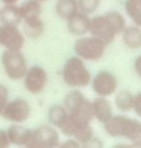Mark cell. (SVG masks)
Wrapping results in <instances>:
<instances>
[{"instance_id": "cell-1", "label": "cell", "mask_w": 141, "mask_h": 148, "mask_svg": "<svg viewBox=\"0 0 141 148\" xmlns=\"http://www.w3.org/2000/svg\"><path fill=\"white\" fill-rule=\"evenodd\" d=\"M91 77H93V74H91V71L87 69L86 62L81 57L72 56L64 62L62 81L66 83V86L81 89V88H86V86L91 84Z\"/></svg>"}, {"instance_id": "cell-2", "label": "cell", "mask_w": 141, "mask_h": 148, "mask_svg": "<svg viewBox=\"0 0 141 148\" xmlns=\"http://www.w3.org/2000/svg\"><path fill=\"white\" fill-rule=\"evenodd\" d=\"M108 44L96 39L93 36H81L77 37V40L74 42V54L77 57H81L82 61H99L103 59V56L106 54Z\"/></svg>"}, {"instance_id": "cell-3", "label": "cell", "mask_w": 141, "mask_h": 148, "mask_svg": "<svg viewBox=\"0 0 141 148\" xmlns=\"http://www.w3.org/2000/svg\"><path fill=\"white\" fill-rule=\"evenodd\" d=\"M2 67H3V73L7 74V77L12 79V81H20L29 69L27 59L22 54V51H12V49L3 51Z\"/></svg>"}, {"instance_id": "cell-4", "label": "cell", "mask_w": 141, "mask_h": 148, "mask_svg": "<svg viewBox=\"0 0 141 148\" xmlns=\"http://www.w3.org/2000/svg\"><path fill=\"white\" fill-rule=\"evenodd\" d=\"M89 86L93 88V92L96 96L111 98L119 88V79L111 71H99V73H96L91 77V84Z\"/></svg>"}, {"instance_id": "cell-5", "label": "cell", "mask_w": 141, "mask_h": 148, "mask_svg": "<svg viewBox=\"0 0 141 148\" xmlns=\"http://www.w3.org/2000/svg\"><path fill=\"white\" fill-rule=\"evenodd\" d=\"M30 113H32L30 103L24 98H15V99H9L0 116L9 123H22L24 125L30 118Z\"/></svg>"}, {"instance_id": "cell-6", "label": "cell", "mask_w": 141, "mask_h": 148, "mask_svg": "<svg viewBox=\"0 0 141 148\" xmlns=\"http://www.w3.org/2000/svg\"><path fill=\"white\" fill-rule=\"evenodd\" d=\"M22 79H24L25 91L30 92V94H40V92L46 89L47 83H49L47 71L42 67V66H37V64L30 66Z\"/></svg>"}, {"instance_id": "cell-7", "label": "cell", "mask_w": 141, "mask_h": 148, "mask_svg": "<svg viewBox=\"0 0 141 148\" xmlns=\"http://www.w3.org/2000/svg\"><path fill=\"white\" fill-rule=\"evenodd\" d=\"M25 44V36L22 30L15 25H2V36H0V46L3 49L12 51H22Z\"/></svg>"}, {"instance_id": "cell-8", "label": "cell", "mask_w": 141, "mask_h": 148, "mask_svg": "<svg viewBox=\"0 0 141 148\" xmlns=\"http://www.w3.org/2000/svg\"><path fill=\"white\" fill-rule=\"evenodd\" d=\"M87 34L96 37V39H99V40H103V42H106L108 46L116 39V34L113 32V29L108 24V20H106L104 15H96V17L91 18L89 32H87Z\"/></svg>"}, {"instance_id": "cell-9", "label": "cell", "mask_w": 141, "mask_h": 148, "mask_svg": "<svg viewBox=\"0 0 141 148\" xmlns=\"http://www.w3.org/2000/svg\"><path fill=\"white\" fill-rule=\"evenodd\" d=\"M129 125H131V118H128L126 114H113L103 126L108 136H111V138H124L128 130H129Z\"/></svg>"}, {"instance_id": "cell-10", "label": "cell", "mask_w": 141, "mask_h": 148, "mask_svg": "<svg viewBox=\"0 0 141 148\" xmlns=\"http://www.w3.org/2000/svg\"><path fill=\"white\" fill-rule=\"evenodd\" d=\"M67 24V32L74 37L86 36L89 32V24H91V15H87L84 12H77L71 18L66 20Z\"/></svg>"}, {"instance_id": "cell-11", "label": "cell", "mask_w": 141, "mask_h": 148, "mask_svg": "<svg viewBox=\"0 0 141 148\" xmlns=\"http://www.w3.org/2000/svg\"><path fill=\"white\" fill-rule=\"evenodd\" d=\"M93 106V118L96 121H99L101 125H104L106 121L109 120L114 114L113 111V104L109 103L108 98H101V96H96V99L91 101Z\"/></svg>"}, {"instance_id": "cell-12", "label": "cell", "mask_w": 141, "mask_h": 148, "mask_svg": "<svg viewBox=\"0 0 141 148\" xmlns=\"http://www.w3.org/2000/svg\"><path fill=\"white\" fill-rule=\"evenodd\" d=\"M5 131H7L10 145H15V147H25L30 135V128L22 126V123H12Z\"/></svg>"}, {"instance_id": "cell-13", "label": "cell", "mask_w": 141, "mask_h": 148, "mask_svg": "<svg viewBox=\"0 0 141 148\" xmlns=\"http://www.w3.org/2000/svg\"><path fill=\"white\" fill-rule=\"evenodd\" d=\"M20 25H22V34L27 39H39L46 32V24L40 17L25 18V20H22Z\"/></svg>"}, {"instance_id": "cell-14", "label": "cell", "mask_w": 141, "mask_h": 148, "mask_svg": "<svg viewBox=\"0 0 141 148\" xmlns=\"http://www.w3.org/2000/svg\"><path fill=\"white\" fill-rule=\"evenodd\" d=\"M34 130L39 135L44 148H57L59 147V143H61L59 131L52 125H44V126H39V128H34Z\"/></svg>"}, {"instance_id": "cell-15", "label": "cell", "mask_w": 141, "mask_h": 148, "mask_svg": "<svg viewBox=\"0 0 141 148\" xmlns=\"http://www.w3.org/2000/svg\"><path fill=\"white\" fill-rule=\"evenodd\" d=\"M121 40L128 49H141V27L140 25H126L121 32Z\"/></svg>"}, {"instance_id": "cell-16", "label": "cell", "mask_w": 141, "mask_h": 148, "mask_svg": "<svg viewBox=\"0 0 141 148\" xmlns=\"http://www.w3.org/2000/svg\"><path fill=\"white\" fill-rule=\"evenodd\" d=\"M0 24L2 25H15L19 27L22 24V15H20L19 5H3L0 9Z\"/></svg>"}, {"instance_id": "cell-17", "label": "cell", "mask_w": 141, "mask_h": 148, "mask_svg": "<svg viewBox=\"0 0 141 148\" xmlns=\"http://www.w3.org/2000/svg\"><path fill=\"white\" fill-rule=\"evenodd\" d=\"M69 114L74 118L77 123H93V106H91V101L86 98L79 103L76 108L69 111Z\"/></svg>"}, {"instance_id": "cell-18", "label": "cell", "mask_w": 141, "mask_h": 148, "mask_svg": "<svg viewBox=\"0 0 141 148\" xmlns=\"http://www.w3.org/2000/svg\"><path fill=\"white\" fill-rule=\"evenodd\" d=\"M114 96V106L121 113H129L133 111V101H134V94L129 89H119L113 94Z\"/></svg>"}, {"instance_id": "cell-19", "label": "cell", "mask_w": 141, "mask_h": 148, "mask_svg": "<svg viewBox=\"0 0 141 148\" xmlns=\"http://www.w3.org/2000/svg\"><path fill=\"white\" fill-rule=\"evenodd\" d=\"M77 12H79L77 0H56V14L61 20L66 22Z\"/></svg>"}, {"instance_id": "cell-20", "label": "cell", "mask_w": 141, "mask_h": 148, "mask_svg": "<svg viewBox=\"0 0 141 148\" xmlns=\"http://www.w3.org/2000/svg\"><path fill=\"white\" fill-rule=\"evenodd\" d=\"M17 5H19L22 20L40 17V15H42V3L37 2V0H22V2L17 3Z\"/></svg>"}, {"instance_id": "cell-21", "label": "cell", "mask_w": 141, "mask_h": 148, "mask_svg": "<svg viewBox=\"0 0 141 148\" xmlns=\"http://www.w3.org/2000/svg\"><path fill=\"white\" fill-rule=\"evenodd\" d=\"M69 116V111L62 106V104H54L50 106L49 111H47V120H49V125H52L54 128L59 130V126L67 120Z\"/></svg>"}, {"instance_id": "cell-22", "label": "cell", "mask_w": 141, "mask_h": 148, "mask_svg": "<svg viewBox=\"0 0 141 148\" xmlns=\"http://www.w3.org/2000/svg\"><path fill=\"white\" fill-rule=\"evenodd\" d=\"M124 14L134 25L141 27V0H124Z\"/></svg>"}, {"instance_id": "cell-23", "label": "cell", "mask_w": 141, "mask_h": 148, "mask_svg": "<svg viewBox=\"0 0 141 148\" xmlns=\"http://www.w3.org/2000/svg\"><path fill=\"white\" fill-rule=\"evenodd\" d=\"M104 17H106L108 24L111 25V29H113V32L116 34V36H119V34L123 32V29L128 25V24H126V17H124L123 14H119V12H116V10L106 12Z\"/></svg>"}, {"instance_id": "cell-24", "label": "cell", "mask_w": 141, "mask_h": 148, "mask_svg": "<svg viewBox=\"0 0 141 148\" xmlns=\"http://www.w3.org/2000/svg\"><path fill=\"white\" fill-rule=\"evenodd\" d=\"M86 99V96L81 92V89H77V88H71V91L66 92V96H64V101H62V106L66 108L67 111H71L72 108H76L79 103Z\"/></svg>"}, {"instance_id": "cell-25", "label": "cell", "mask_w": 141, "mask_h": 148, "mask_svg": "<svg viewBox=\"0 0 141 148\" xmlns=\"http://www.w3.org/2000/svg\"><path fill=\"white\" fill-rule=\"evenodd\" d=\"M124 138L131 143L133 147L141 148V121L138 120H131V125H129V130L126 133Z\"/></svg>"}, {"instance_id": "cell-26", "label": "cell", "mask_w": 141, "mask_h": 148, "mask_svg": "<svg viewBox=\"0 0 141 148\" xmlns=\"http://www.w3.org/2000/svg\"><path fill=\"white\" fill-rule=\"evenodd\" d=\"M79 125H84V123H77V121L69 114V116H67V120L59 126V131H61L62 135H66L67 138H72V136H74V133H76V130L79 128Z\"/></svg>"}, {"instance_id": "cell-27", "label": "cell", "mask_w": 141, "mask_h": 148, "mask_svg": "<svg viewBox=\"0 0 141 148\" xmlns=\"http://www.w3.org/2000/svg\"><path fill=\"white\" fill-rule=\"evenodd\" d=\"M91 136H94L93 126H91V123H84V125H79V128L76 130V133H74L72 138L77 140L79 143H82L86 140H89Z\"/></svg>"}, {"instance_id": "cell-28", "label": "cell", "mask_w": 141, "mask_h": 148, "mask_svg": "<svg viewBox=\"0 0 141 148\" xmlns=\"http://www.w3.org/2000/svg\"><path fill=\"white\" fill-rule=\"evenodd\" d=\"M77 5H79V12H84L87 15H93L94 12L99 9L101 0H77Z\"/></svg>"}, {"instance_id": "cell-29", "label": "cell", "mask_w": 141, "mask_h": 148, "mask_svg": "<svg viewBox=\"0 0 141 148\" xmlns=\"http://www.w3.org/2000/svg\"><path fill=\"white\" fill-rule=\"evenodd\" d=\"M9 99H10L9 88H7L5 84H0V114H2V111L5 108V104L9 103Z\"/></svg>"}, {"instance_id": "cell-30", "label": "cell", "mask_w": 141, "mask_h": 148, "mask_svg": "<svg viewBox=\"0 0 141 148\" xmlns=\"http://www.w3.org/2000/svg\"><path fill=\"white\" fill-rule=\"evenodd\" d=\"M81 148H104V143L103 140H99L97 136H91L89 140L81 143Z\"/></svg>"}, {"instance_id": "cell-31", "label": "cell", "mask_w": 141, "mask_h": 148, "mask_svg": "<svg viewBox=\"0 0 141 148\" xmlns=\"http://www.w3.org/2000/svg\"><path fill=\"white\" fill-rule=\"evenodd\" d=\"M133 111L136 113V116L141 118V91L134 94V101H133Z\"/></svg>"}, {"instance_id": "cell-32", "label": "cell", "mask_w": 141, "mask_h": 148, "mask_svg": "<svg viewBox=\"0 0 141 148\" xmlns=\"http://www.w3.org/2000/svg\"><path fill=\"white\" fill-rule=\"evenodd\" d=\"M57 148H81V143L74 138H69V140H66V141H61Z\"/></svg>"}, {"instance_id": "cell-33", "label": "cell", "mask_w": 141, "mask_h": 148, "mask_svg": "<svg viewBox=\"0 0 141 148\" xmlns=\"http://www.w3.org/2000/svg\"><path fill=\"white\" fill-rule=\"evenodd\" d=\"M9 147H10V141H9V136H7V131L0 130V148H9Z\"/></svg>"}, {"instance_id": "cell-34", "label": "cell", "mask_w": 141, "mask_h": 148, "mask_svg": "<svg viewBox=\"0 0 141 148\" xmlns=\"http://www.w3.org/2000/svg\"><path fill=\"white\" fill-rule=\"evenodd\" d=\"M134 73L141 77V56H138V57L134 59Z\"/></svg>"}, {"instance_id": "cell-35", "label": "cell", "mask_w": 141, "mask_h": 148, "mask_svg": "<svg viewBox=\"0 0 141 148\" xmlns=\"http://www.w3.org/2000/svg\"><path fill=\"white\" fill-rule=\"evenodd\" d=\"M113 148H136V147H133L131 143L128 141V143H116Z\"/></svg>"}, {"instance_id": "cell-36", "label": "cell", "mask_w": 141, "mask_h": 148, "mask_svg": "<svg viewBox=\"0 0 141 148\" xmlns=\"http://www.w3.org/2000/svg\"><path fill=\"white\" fill-rule=\"evenodd\" d=\"M20 0H0L2 5H14V3H19Z\"/></svg>"}, {"instance_id": "cell-37", "label": "cell", "mask_w": 141, "mask_h": 148, "mask_svg": "<svg viewBox=\"0 0 141 148\" xmlns=\"http://www.w3.org/2000/svg\"><path fill=\"white\" fill-rule=\"evenodd\" d=\"M37 2H40V3H46V2H49V0H37Z\"/></svg>"}, {"instance_id": "cell-38", "label": "cell", "mask_w": 141, "mask_h": 148, "mask_svg": "<svg viewBox=\"0 0 141 148\" xmlns=\"http://www.w3.org/2000/svg\"><path fill=\"white\" fill-rule=\"evenodd\" d=\"M0 36H2V24H0Z\"/></svg>"}, {"instance_id": "cell-39", "label": "cell", "mask_w": 141, "mask_h": 148, "mask_svg": "<svg viewBox=\"0 0 141 148\" xmlns=\"http://www.w3.org/2000/svg\"><path fill=\"white\" fill-rule=\"evenodd\" d=\"M17 148H25V147H17Z\"/></svg>"}]
</instances>
